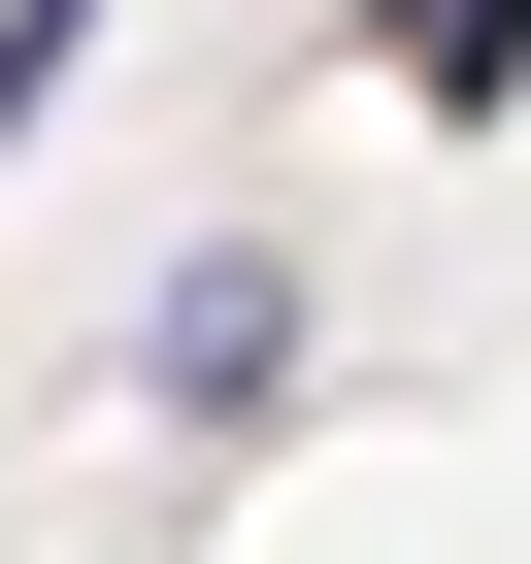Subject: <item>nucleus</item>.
Returning <instances> with one entry per match:
<instances>
[{
  "label": "nucleus",
  "instance_id": "nucleus-1",
  "mask_svg": "<svg viewBox=\"0 0 531 564\" xmlns=\"http://www.w3.org/2000/svg\"><path fill=\"white\" fill-rule=\"evenodd\" d=\"M133 399L166 432H266V399H300V232H199L166 300H133Z\"/></svg>",
  "mask_w": 531,
  "mask_h": 564
},
{
  "label": "nucleus",
  "instance_id": "nucleus-2",
  "mask_svg": "<svg viewBox=\"0 0 531 564\" xmlns=\"http://www.w3.org/2000/svg\"><path fill=\"white\" fill-rule=\"evenodd\" d=\"M366 67H399L432 133H498V100H531V0H366Z\"/></svg>",
  "mask_w": 531,
  "mask_h": 564
}]
</instances>
